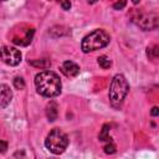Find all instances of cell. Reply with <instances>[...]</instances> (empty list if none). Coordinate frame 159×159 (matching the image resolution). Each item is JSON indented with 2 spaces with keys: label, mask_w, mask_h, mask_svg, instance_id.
I'll list each match as a JSON object with an SVG mask.
<instances>
[{
  "label": "cell",
  "mask_w": 159,
  "mask_h": 159,
  "mask_svg": "<svg viewBox=\"0 0 159 159\" xmlns=\"http://www.w3.org/2000/svg\"><path fill=\"white\" fill-rule=\"evenodd\" d=\"M29 63L40 68H47L51 66V62L48 60H34V61H29Z\"/></svg>",
  "instance_id": "obj_12"
},
{
  "label": "cell",
  "mask_w": 159,
  "mask_h": 159,
  "mask_svg": "<svg viewBox=\"0 0 159 159\" xmlns=\"http://www.w3.org/2000/svg\"><path fill=\"white\" fill-rule=\"evenodd\" d=\"M103 149H104V153H107V154H113V153L116 152V145L113 144L112 140H108V142H106Z\"/></svg>",
  "instance_id": "obj_14"
},
{
  "label": "cell",
  "mask_w": 159,
  "mask_h": 159,
  "mask_svg": "<svg viewBox=\"0 0 159 159\" xmlns=\"http://www.w3.org/2000/svg\"><path fill=\"white\" fill-rule=\"evenodd\" d=\"M35 86L37 93L43 97L53 98L61 93L62 83L57 73L52 71H41L35 76Z\"/></svg>",
  "instance_id": "obj_1"
},
{
  "label": "cell",
  "mask_w": 159,
  "mask_h": 159,
  "mask_svg": "<svg viewBox=\"0 0 159 159\" xmlns=\"http://www.w3.org/2000/svg\"><path fill=\"white\" fill-rule=\"evenodd\" d=\"M147 55L150 60H155L158 57V46L154 45V46H150L147 48Z\"/></svg>",
  "instance_id": "obj_13"
},
{
  "label": "cell",
  "mask_w": 159,
  "mask_h": 159,
  "mask_svg": "<svg viewBox=\"0 0 159 159\" xmlns=\"http://www.w3.org/2000/svg\"><path fill=\"white\" fill-rule=\"evenodd\" d=\"M14 87L16 89H24L25 88V81L22 77H15L14 78Z\"/></svg>",
  "instance_id": "obj_15"
},
{
  "label": "cell",
  "mask_w": 159,
  "mask_h": 159,
  "mask_svg": "<svg viewBox=\"0 0 159 159\" xmlns=\"http://www.w3.org/2000/svg\"><path fill=\"white\" fill-rule=\"evenodd\" d=\"M125 4H127V0H119V1H117V2L113 5V7H114L116 10H122V9L125 6Z\"/></svg>",
  "instance_id": "obj_16"
},
{
  "label": "cell",
  "mask_w": 159,
  "mask_h": 159,
  "mask_svg": "<svg viewBox=\"0 0 159 159\" xmlns=\"http://www.w3.org/2000/svg\"><path fill=\"white\" fill-rule=\"evenodd\" d=\"M21 52L16 47L2 46L0 47V60L9 66H17L21 62Z\"/></svg>",
  "instance_id": "obj_5"
},
{
  "label": "cell",
  "mask_w": 159,
  "mask_h": 159,
  "mask_svg": "<svg viewBox=\"0 0 159 159\" xmlns=\"http://www.w3.org/2000/svg\"><path fill=\"white\" fill-rule=\"evenodd\" d=\"M57 114H58V111H57V104L56 102L51 101L47 107H46V117L50 122H53L56 118H57Z\"/></svg>",
  "instance_id": "obj_9"
},
{
  "label": "cell",
  "mask_w": 159,
  "mask_h": 159,
  "mask_svg": "<svg viewBox=\"0 0 159 159\" xmlns=\"http://www.w3.org/2000/svg\"><path fill=\"white\" fill-rule=\"evenodd\" d=\"M7 149V143L5 140H0V153H5Z\"/></svg>",
  "instance_id": "obj_18"
},
{
  "label": "cell",
  "mask_w": 159,
  "mask_h": 159,
  "mask_svg": "<svg viewBox=\"0 0 159 159\" xmlns=\"http://www.w3.org/2000/svg\"><path fill=\"white\" fill-rule=\"evenodd\" d=\"M61 4V7L63 10H70L71 9V1L70 0H58Z\"/></svg>",
  "instance_id": "obj_17"
},
{
  "label": "cell",
  "mask_w": 159,
  "mask_h": 159,
  "mask_svg": "<svg viewBox=\"0 0 159 159\" xmlns=\"http://www.w3.org/2000/svg\"><path fill=\"white\" fill-rule=\"evenodd\" d=\"M129 91V83L127 81V78L120 75L117 73L109 86V92H108V97H109V102L114 108L120 107L123 99L125 98L127 93Z\"/></svg>",
  "instance_id": "obj_2"
},
{
  "label": "cell",
  "mask_w": 159,
  "mask_h": 159,
  "mask_svg": "<svg viewBox=\"0 0 159 159\" xmlns=\"http://www.w3.org/2000/svg\"><path fill=\"white\" fill-rule=\"evenodd\" d=\"M97 62H98L99 67H102L103 70L109 68L111 65H112V61L109 60V57H107V56H104V55H103V56H99L98 60H97Z\"/></svg>",
  "instance_id": "obj_11"
},
{
  "label": "cell",
  "mask_w": 159,
  "mask_h": 159,
  "mask_svg": "<svg viewBox=\"0 0 159 159\" xmlns=\"http://www.w3.org/2000/svg\"><path fill=\"white\" fill-rule=\"evenodd\" d=\"M68 145V137L60 128H53L45 139V147L53 154H62Z\"/></svg>",
  "instance_id": "obj_4"
},
{
  "label": "cell",
  "mask_w": 159,
  "mask_h": 159,
  "mask_svg": "<svg viewBox=\"0 0 159 159\" xmlns=\"http://www.w3.org/2000/svg\"><path fill=\"white\" fill-rule=\"evenodd\" d=\"M12 99V92L7 84H0V107L5 108Z\"/></svg>",
  "instance_id": "obj_8"
},
{
  "label": "cell",
  "mask_w": 159,
  "mask_h": 159,
  "mask_svg": "<svg viewBox=\"0 0 159 159\" xmlns=\"http://www.w3.org/2000/svg\"><path fill=\"white\" fill-rule=\"evenodd\" d=\"M61 72L66 77H76L80 73V66L72 61H65L61 65Z\"/></svg>",
  "instance_id": "obj_7"
},
{
  "label": "cell",
  "mask_w": 159,
  "mask_h": 159,
  "mask_svg": "<svg viewBox=\"0 0 159 159\" xmlns=\"http://www.w3.org/2000/svg\"><path fill=\"white\" fill-rule=\"evenodd\" d=\"M109 41H111L109 34L102 29H97L83 37L81 42V48L84 53H88V52L106 47L109 43Z\"/></svg>",
  "instance_id": "obj_3"
},
{
  "label": "cell",
  "mask_w": 159,
  "mask_h": 159,
  "mask_svg": "<svg viewBox=\"0 0 159 159\" xmlns=\"http://www.w3.org/2000/svg\"><path fill=\"white\" fill-rule=\"evenodd\" d=\"M0 1H6V0H0Z\"/></svg>",
  "instance_id": "obj_21"
},
{
  "label": "cell",
  "mask_w": 159,
  "mask_h": 159,
  "mask_svg": "<svg viewBox=\"0 0 159 159\" xmlns=\"http://www.w3.org/2000/svg\"><path fill=\"white\" fill-rule=\"evenodd\" d=\"M138 26L145 31L155 30L158 27V15L157 14H145L138 17Z\"/></svg>",
  "instance_id": "obj_6"
},
{
  "label": "cell",
  "mask_w": 159,
  "mask_h": 159,
  "mask_svg": "<svg viewBox=\"0 0 159 159\" xmlns=\"http://www.w3.org/2000/svg\"><path fill=\"white\" fill-rule=\"evenodd\" d=\"M150 114H152L153 117L158 116V114H159V108H158V107H153V108H152V111H150Z\"/></svg>",
  "instance_id": "obj_19"
},
{
  "label": "cell",
  "mask_w": 159,
  "mask_h": 159,
  "mask_svg": "<svg viewBox=\"0 0 159 159\" xmlns=\"http://www.w3.org/2000/svg\"><path fill=\"white\" fill-rule=\"evenodd\" d=\"M109 125L108 124H104L103 127H102V130H101V133H99V135H98V139L101 140V142H108V140H112V138L109 137Z\"/></svg>",
  "instance_id": "obj_10"
},
{
  "label": "cell",
  "mask_w": 159,
  "mask_h": 159,
  "mask_svg": "<svg viewBox=\"0 0 159 159\" xmlns=\"http://www.w3.org/2000/svg\"><path fill=\"white\" fill-rule=\"evenodd\" d=\"M133 2H134V4H138V2H139V0H133Z\"/></svg>",
  "instance_id": "obj_20"
}]
</instances>
